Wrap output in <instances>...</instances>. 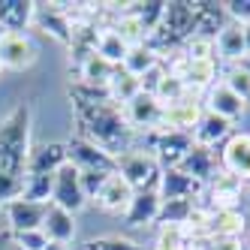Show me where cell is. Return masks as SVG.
<instances>
[{"instance_id":"cell-13","label":"cell","mask_w":250,"mask_h":250,"mask_svg":"<svg viewBox=\"0 0 250 250\" xmlns=\"http://www.w3.org/2000/svg\"><path fill=\"white\" fill-rule=\"evenodd\" d=\"M247 214L241 208H208L205 214V226L199 238H211V235H229V238H244L247 232Z\"/></svg>"},{"instance_id":"cell-35","label":"cell","mask_w":250,"mask_h":250,"mask_svg":"<svg viewBox=\"0 0 250 250\" xmlns=\"http://www.w3.org/2000/svg\"><path fill=\"white\" fill-rule=\"evenodd\" d=\"M169 69V66H166ZM190 91H187V87L181 84V79H178V76H172V73H166L163 76V82H160V87H157V91H154V97H157V103L160 105H169V103H178V100H181V97H187Z\"/></svg>"},{"instance_id":"cell-17","label":"cell","mask_w":250,"mask_h":250,"mask_svg":"<svg viewBox=\"0 0 250 250\" xmlns=\"http://www.w3.org/2000/svg\"><path fill=\"white\" fill-rule=\"evenodd\" d=\"M33 24H40L45 33H51L58 42L73 45V21L63 9V3H37V15H33Z\"/></svg>"},{"instance_id":"cell-22","label":"cell","mask_w":250,"mask_h":250,"mask_svg":"<svg viewBox=\"0 0 250 250\" xmlns=\"http://www.w3.org/2000/svg\"><path fill=\"white\" fill-rule=\"evenodd\" d=\"M160 205H163L160 190H139V193H133L130 208L124 211V223L133 226V229L136 226H151L160 217Z\"/></svg>"},{"instance_id":"cell-1","label":"cell","mask_w":250,"mask_h":250,"mask_svg":"<svg viewBox=\"0 0 250 250\" xmlns=\"http://www.w3.org/2000/svg\"><path fill=\"white\" fill-rule=\"evenodd\" d=\"M69 100H73V118L79 127V139L103 148L105 154L121 157L136 145V133L127 127L121 105L109 100V94L87 84H69Z\"/></svg>"},{"instance_id":"cell-12","label":"cell","mask_w":250,"mask_h":250,"mask_svg":"<svg viewBox=\"0 0 250 250\" xmlns=\"http://www.w3.org/2000/svg\"><path fill=\"white\" fill-rule=\"evenodd\" d=\"M241 190H244V181H238L235 175H229V172L220 169V172L205 184V193H202L199 202H202L205 208H238Z\"/></svg>"},{"instance_id":"cell-6","label":"cell","mask_w":250,"mask_h":250,"mask_svg":"<svg viewBox=\"0 0 250 250\" xmlns=\"http://www.w3.org/2000/svg\"><path fill=\"white\" fill-rule=\"evenodd\" d=\"M118 175L139 193V190H160L163 169H160V163L151 154L139 151V148H130L127 154L118 157Z\"/></svg>"},{"instance_id":"cell-25","label":"cell","mask_w":250,"mask_h":250,"mask_svg":"<svg viewBox=\"0 0 250 250\" xmlns=\"http://www.w3.org/2000/svg\"><path fill=\"white\" fill-rule=\"evenodd\" d=\"M214 51H217V61L232 63H241L247 58V48H244V24L238 21H229L217 37H214Z\"/></svg>"},{"instance_id":"cell-19","label":"cell","mask_w":250,"mask_h":250,"mask_svg":"<svg viewBox=\"0 0 250 250\" xmlns=\"http://www.w3.org/2000/svg\"><path fill=\"white\" fill-rule=\"evenodd\" d=\"M205 112H214V115H220L223 121L235 124L238 118H244L247 103H244L238 94H232L223 82H217L214 87H208V97H205Z\"/></svg>"},{"instance_id":"cell-26","label":"cell","mask_w":250,"mask_h":250,"mask_svg":"<svg viewBox=\"0 0 250 250\" xmlns=\"http://www.w3.org/2000/svg\"><path fill=\"white\" fill-rule=\"evenodd\" d=\"M37 3L33 0H0V27L6 33H24L33 24Z\"/></svg>"},{"instance_id":"cell-37","label":"cell","mask_w":250,"mask_h":250,"mask_svg":"<svg viewBox=\"0 0 250 250\" xmlns=\"http://www.w3.org/2000/svg\"><path fill=\"white\" fill-rule=\"evenodd\" d=\"M24 193V178L19 175H0V208H6L9 202L21 199Z\"/></svg>"},{"instance_id":"cell-16","label":"cell","mask_w":250,"mask_h":250,"mask_svg":"<svg viewBox=\"0 0 250 250\" xmlns=\"http://www.w3.org/2000/svg\"><path fill=\"white\" fill-rule=\"evenodd\" d=\"M202 112L205 109H202V103L196 100V94H187V97H181L178 103L163 105V127L181 130V133H190L193 136V127L199 124Z\"/></svg>"},{"instance_id":"cell-11","label":"cell","mask_w":250,"mask_h":250,"mask_svg":"<svg viewBox=\"0 0 250 250\" xmlns=\"http://www.w3.org/2000/svg\"><path fill=\"white\" fill-rule=\"evenodd\" d=\"M66 160L79 172H118V157L105 154L103 148L91 145V142H84L79 136L66 142Z\"/></svg>"},{"instance_id":"cell-4","label":"cell","mask_w":250,"mask_h":250,"mask_svg":"<svg viewBox=\"0 0 250 250\" xmlns=\"http://www.w3.org/2000/svg\"><path fill=\"white\" fill-rule=\"evenodd\" d=\"M190 37H196L193 9H190V3H184V0H172V3H166V9H163L160 24L148 33L145 45L154 51L160 61H166L169 55L181 51Z\"/></svg>"},{"instance_id":"cell-9","label":"cell","mask_w":250,"mask_h":250,"mask_svg":"<svg viewBox=\"0 0 250 250\" xmlns=\"http://www.w3.org/2000/svg\"><path fill=\"white\" fill-rule=\"evenodd\" d=\"M121 112H124L127 127H130L136 136L163 127V105H160L157 97H151V94H142V91H139L127 105H121Z\"/></svg>"},{"instance_id":"cell-7","label":"cell","mask_w":250,"mask_h":250,"mask_svg":"<svg viewBox=\"0 0 250 250\" xmlns=\"http://www.w3.org/2000/svg\"><path fill=\"white\" fill-rule=\"evenodd\" d=\"M163 63L169 66L172 76L181 79V84L187 87L190 94L208 91V87H214V84L220 82V66H217V61H190V58L181 55V51H175V55L166 58Z\"/></svg>"},{"instance_id":"cell-15","label":"cell","mask_w":250,"mask_h":250,"mask_svg":"<svg viewBox=\"0 0 250 250\" xmlns=\"http://www.w3.org/2000/svg\"><path fill=\"white\" fill-rule=\"evenodd\" d=\"M3 211H6V229H9V232H30V229H42L48 202L15 199V202H9Z\"/></svg>"},{"instance_id":"cell-18","label":"cell","mask_w":250,"mask_h":250,"mask_svg":"<svg viewBox=\"0 0 250 250\" xmlns=\"http://www.w3.org/2000/svg\"><path fill=\"white\" fill-rule=\"evenodd\" d=\"M205 193V184L193 181L190 175H184L181 169H163V178H160V199H190L199 202Z\"/></svg>"},{"instance_id":"cell-41","label":"cell","mask_w":250,"mask_h":250,"mask_svg":"<svg viewBox=\"0 0 250 250\" xmlns=\"http://www.w3.org/2000/svg\"><path fill=\"white\" fill-rule=\"evenodd\" d=\"M0 250H19L15 241H12V235H9V229H0Z\"/></svg>"},{"instance_id":"cell-36","label":"cell","mask_w":250,"mask_h":250,"mask_svg":"<svg viewBox=\"0 0 250 250\" xmlns=\"http://www.w3.org/2000/svg\"><path fill=\"white\" fill-rule=\"evenodd\" d=\"M82 250H142V247L124 235H100V238H87Z\"/></svg>"},{"instance_id":"cell-42","label":"cell","mask_w":250,"mask_h":250,"mask_svg":"<svg viewBox=\"0 0 250 250\" xmlns=\"http://www.w3.org/2000/svg\"><path fill=\"white\" fill-rule=\"evenodd\" d=\"M244 48H247V58H250V21L244 24Z\"/></svg>"},{"instance_id":"cell-39","label":"cell","mask_w":250,"mask_h":250,"mask_svg":"<svg viewBox=\"0 0 250 250\" xmlns=\"http://www.w3.org/2000/svg\"><path fill=\"white\" fill-rule=\"evenodd\" d=\"M202 241L205 250H244V238H229V235H211V238H196Z\"/></svg>"},{"instance_id":"cell-24","label":"cell","mask_w":250,"mask_h":250,"mask_svg":"<svg viewBox=\"0 0 250 250\" xmlns=\"http://www.w3.org/2000/svg\"><path fill=\"white\" fill-rule=\"evenodd\" d=\"M232 136V124L223 121L220 115H214V112H202L199 124L193 127V145H199V148H217L223 145V142Z\"/></svg>"},{"instance_id":"cell-2","label":"cell","mask_w":250,"mask_h":250,"mask_svg":"<svg viewBox=\"0 0 250 250\" xmlns=\"http://www.w3.org/2000/svg\"><path fill=\"white\" fill-rule=\"evenodd\" d=\"M30 105L19 103L0 121V175L24 178L27 157H30Z\"/></svg>"},{"instance_id":"cell-5","label":"cell","mask_w":250,"mask_h":250,"mask_svg":"<svg viewBox=\"0 0 250 250\" xmlns=\"http://www.w3.org/2000/svg\"><path fill=\"white\" fill-rule=\"evenodd\" d=\"M139 151L151 154L160 169H178L181 160L187 157V151L193 148V136L190 133H181V130H169V127H157V130H148L136 136V145Z\"/></svg>"},{"instance_id":"cell-30","label":"cell","mask_w":250,"mask_h":250,"mask_svg":"<svg viewBox=\"0 0 250 250\" xmlns=\"http://www.w3.org/2000/svg\"><path fill=\"white\" fill-rule=\"evenodd\" d=\"M199 202H190V199H163V205H160V217L157 223L160 226H187V220L193 217V211Z\"/></svg>"},{"instance_id":"cell-3","label":"cell","mask_w":250,"mask_h":250,"mask_svg":"<svg viewBox=\"0 0 250 250\" xmlns=\"http://www.w3.org/2000/svg\"><path fill=\"white\" fill-rule=\"evenodd\" d=\"M63 163H66V142H45V145L30 148L27 169H24V193H21V199L48 202L55 175H58V169Z\"/></svg>"},{"instance_id":"cell-10","label":"cell","mask_w":250,"mask_h":250,"mask_svg":"<svg viewBox=\"0 0 250 250\" xmlns=\"http://www.w3.org/2000/svg\"><path fill=\"white\" fill-rule=\"evenodd\" d=\"M220 169L235 175L238 181H250V133L247 130H232V136L217 151Z\"/></svg>"},{"instance_id":"cell-40","label":"cell","mask_w":250,"mask_h":250,"mask_svg":"<svg viewBox=\"0 0 250 250\" xmlns=\"http://www.w3.org/2000/svg\"><path fill=\"white\" fill-rule=\"evenodd\" d=\"M223 9L229 15V21H238V24L250 21V0H226Z\"/></svg>"},{"instance_id":"cell-21","label":"cell","mask_w":250,"mask_h":250,"mask_svg":"<svg viewBox=\"0 0 250 250\" xmlns=\"http://www.w3.org/2000/svg\"><path fill=\"white\" fill-rule=\"evenodd\" d=\"M193 9V27H196V37H208L214 40L217 33L229 24V15L223 9V3H208V0H196L190 3Z\"/></svg>"},{"instance_id":"cell-45","label":"cell","mask_w":250,"mask_h":250,"mask_svg":"<svg viewBox=\"0 0 250 250\" xmlns=\"http://www.w3.org/2000/svg\"><path fill=\"white\" fill-rule=\"evenodd\" d=\"M73 250H82V247H73Z\"/></svg>"},{"instance_id":"cell-46","label":"cell","mask_w":250,"mask_h":250,"mask_svg":"<svg viewBox=\"0 0 250 250\" xmlns=\"http://www.w3.org/2000/svg\"><path fill=\"white\" fill-rule=\"evenodd\" d=\"M0 69H3V66H0Z\"/></svg>"},{"instance_id":"cell-38","label":"cell","mask_w":250,"mask_h":250,"mask_svg":"<svg viewBox=\"0 0 250 250\" xmlns=\"http://www.w3.org/2000/svg\"><path fill=\"white\" fill-rule=\"evenodd\" d=\"M15 247L19 250H45L48 247V238L42 229H30V232H9Z\"/></svg>"},{"instance_id":"cell-20","label":"cell","mask_w":250,"mask_h":250,"mask_svg":"<svg viewBox=\"0 0 250 250\" xmlns=\"http://www.w3.org/2000/svg\"><path fill=\"white\" fill-rule=\"evenodd\" d=\"M133 193L136 190L124 181L118 172H112L109 178H105V184L100 187V193L94 196V202L103 211H109V214H124V211L130 208V202H133Z\"/></svg>"},{"instance_id":"cell-43","label":"cell","mask_w":250,"mask_h":250,"mask_svg":"<svg viewBox=\"0 0 250 250\" xmlns=\"http://www.w3.org/2000/svg\"><path fill=\"white\" fill-rule=\"evenodd\" d=\"M45 250H73V247H69V244H58V241H48Z\"/></svg>"},{"instance_id":"cell-14","label":"cell","mask_w":250,"mask_h":250,"mask_svg":"<svg viewBox=\"0 0 250 250\" xmlns=\"http://www.w3.org/2000/svg\"><path fill=\"white\" fill-rule=\"evenodd\" d=\"M37 63V45L27 33H6L0 40V66L3 69H30Z\"/></svg>"},{"instance_id":"cell-44","label":"cell","mask_w":250,"mask_h":250,"mask_svg":"<svg viewBox=\"0 0 250 250\" xmlns=\"http://www.w3.org/2000/svg\"><path fill=\"white\" fill-rule=\"evenodd\" d=\"M3 37H6V30H3V27H0V40H3Z\"/></svg>"},{"instance_id":"cell-34","label":"cell","mask_w":250,"mask_h":250,"mask_svg":"<svg viewBox=\"0 0 250 250\" xmlns=\"http://www.w3.org/2000/svg\"><path fill=\"white\" fill-rule=\"evenodd\" d=\"M220 82L229 87L232 94H238V97L250 105V66H244V63H232V66H226L223 73H220Z\"/></svg>"},{"instance_id":"cell-29","label":"cell","mask_w":250,"mask_h":250,"mask_svg":"<svg viewBox=\"0 0 250 250\" xmlns=\"http://www.w3.org/2000/svg\"><path fill=\"white\" fill-rule=\"evenodd\" d=\"M139 91H142V87H139V79H136V76H130L127 69H121V66L112 73L109 84H105V94H109V100H112V103H118V105H127Z\"/></svg>"},{"instance_id":"cell-31","label":"cell","mask_w":250,"mask_h":250,"mask_svg":"<svg viewBox=\"0 0 250 250\" xmlns=\"http://www.w3.org/2000/svg\"><path fill=\"white\" fill-rule=\"evenodd\" d=\"M127 51H130V45L124 42L112 27H103L100 30V37H97V55L103 61H109L112 66H121L124 58H127Z\"/></svg>"},{"instance_id":"cell-33","label":"cell","mask_w":250,"mask_h":250,"mask_svg":"<svg viewBox=\"0 0 250 250\" xmlns=\"http://www.w3.org/2000/svg\"><path fill=\"white\" fill-rule=\"evenodd\" d=\"M124 9H127L142 27H145V33H151L160 24V19H163L166 3H160V0H145V3H124Z\"/></svg>"},{"instance_id":"cell-32","label":"cell","mask_w":250,"mask_h":250,"mask_svg":"<svg viewBox=\"0 0 250 250\" xmlns=\"http://www.w3.org/2000/svg\"><path fill=\"white\" fill-rule=\"evenodd\" d=\"M160 63V58L154 55V51L142 42V45H133L130 51H127V58H124V63H121V69H127L130 76H136V79H142L148 73V69H154Z\"/></svg>"},{"instance_id":"cell-27","label":"cell","mask_w":250,"mask_h":250,"mask_svg":"<svg viewBox=\"0 0 250 250\" xmlns=\"http://www.w3.org/2000/svg\"><path fill=\"white\" fill-rule=\"evenodd\" d=\"M42 232H45V238H48V241H58V244H73V238H76V214L48 202Z\"/></svg>"},{"instance_id":"cell-8","label":"cell","mask_w":250,"mask_h":250,"mask_svg":"<svg viewBox=\"0 0 250 250\" xmlns=\"http://www.w3.org/2000/svg\"><path fill=\"white\" fill-rule=\"evenodd\" d=\"M48 202L58 205V208L73 211V214L87 205V196L82 190V175H79V169L69 163V160H66V163L58 169V175H55V184H51V199Z\"/></svg>"},{"instance_id":"cell-28","label":"cell","mask_w":250,"mask_h":250,"mask_svg":"<svg viewBox=\"0 0 250 250\" xmlns=\"http://www.w3.org/2000/svg\"><path fill=\"white\" fill-rule=\"evenodd\" d=\"M118 66H112L109 61H103L97 51L94 55H87L79 66H76V76H79V84H87V87H100V91H105V84H109L112 73Z\"/></svg>"},{"instance_id":"cell-23","label":"cell","mask_w":250,"mask_h":250,"mask_svg":"<svg viewBox=\"0 0 250 250\" xmlns=\"http://www.w3.org/2000/svg\"><path fill=\"white\" fill-rule=\"evenodd\" d=\"M181 169L184 175H190L193 181H199V184H208L214 175L220 172V160H217V151H211V148H199V145H193L187 151V157L181 160Z\"/></svg>"}]
</instances>
